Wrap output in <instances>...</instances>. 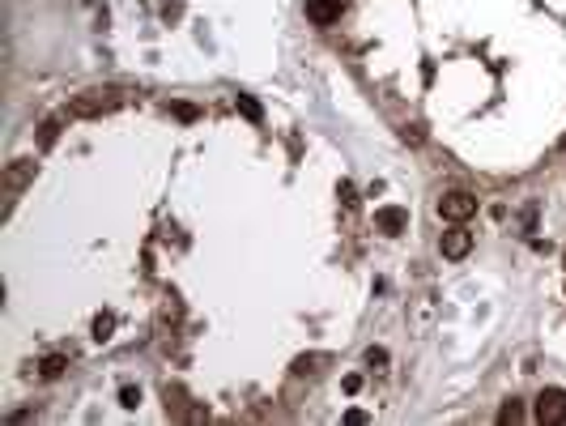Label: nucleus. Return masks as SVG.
Instances as JSON below:
<instances>
[{"mask_svg": "<svg viewBox=\"0 0 566 426\" xmlns=\"http://www.w3.org/2000/svg\"><path fill=\"white\" fill-rule=\"evenodd\" d=\"M119 102H124V90H115V85H107V90H85V94H77V98H72V115L94 119V115L115 111Z\"/></svg>", "mask_w": 566, "mask_h": 426, "instance_id": "f257e3e1", "label": "nucleus"}, {"mask_svg": "<svg viewBox=\"0 0 566 426\" xmlns=\"http://www.w3.org/2000/svg\"><path fill=\"white\" fill-rule=\"evenodd\" d=\"M473 213H477V196L464 192V188H456V192H447V196L439 201V218H443V222H469Z\"/></svg>", "mask_w": 566, "mask_h": 426, "instance_id": "f03ea898", "label": "nucleus"}, {"mask_svg": "<svg viewBox=\"0 0 566 426\" xmlns=\"http://www.w3.org/2000/svg\"><path fill=\"white\" fill-rule=\"evenodd\" d=\"M537 422H566V393L562 388H545L537 397Z\"/></svg>", "mask_w": 566, "mask_h": 426, "instance_id": "7ed1b4c3", "label": "nucleus"}, {"mask_svg": "<svg viewBox=\"0 0 566 426\" xmlns=\"http://www.w3.org/2000/svg\"><path fill=\"white\" fill-rule=\"evenodd\" d=\"M439 247H443V256H447V260H464V256L473 252V230H464V226L456 222V230H443Z\"/></svg>", "mask_w": 566, "mask_h": 426, "instance_id": "20e7f679", "label": "nucleus"}, {"mask_svg": "<svg viewBox=\"0 0 566 426\" xmlns=\"http://www.w3.org/2000/svg\"><path fill=\"white\" fill-rule=\"evenodd\" d=\"M30 179H34V162H30V158H17V162L4 166V192H9V196H17Z\"/></svg>", "mask_w": 566, "mask_h": 426, "instance_id": "39448f33", "label": "nucleus"}, {"mask_svg": "<svg viewBox=\"0 0 566 426\" xmlns=\"http://www.w3.org/2000/svg\"><path fill=\"white\" fill-rule=\"evenodd\" d=\"M375 226H379L383 235H401V230L409 226V213H405L401 205H383V209L375 213Z\"/></svg>", "mask_w": 566, "mask_h": 426, "instance_id": "423d86ee", "label": "nucleus"}, {"mask_svg": "<svg viewBox=\"0 0 566 426\" xmlns=\"http://www.w3.org/2000/svg\"><path fill=\"white\" fill-rule=\"evenodd\" d=\"M341 9H345V0H307V17L315 26H332L341 17Z\"/></svg>", "mask_w": 566, "mask_h": 426, "instance_id": "0eeeda50", "label": "nucleus"}, {"mask_svg": "<svg viewBox=\"0 0 566 426\" xmlns=\"http://www.w3.org/2000/svg\"><path fill=\"white\" fill-rule=\"evenodd\" d=\"M60 128H64V111H60V115H47L43 128H38V149H51V145L60 141Z\"/></svg>", "mask_w": 566, "mask_h": 426, "instance_id": "6e6552de", "label": "nucleus"}, {"mask_svg": "<svg viewBox=\"0 0 566 426\" xmlns=\"http://www.w3.org/2000/svg\"><path fill=\"white\" fill-rule=\"evenodd\" d=\"M324 363H328V354H298L294 376H315V371H324Z\"/></svg>", "mask_w": 566, "mask_h": 426, "instance_id": "1a4fd4ad", "label": "nucleus"}, {"mask_svg": "<svg viewBox=\"0 0 566 426\" xmlns=\"http://www.w3.org/2000/svg\"><path fill=\"white\" fill-rule=\"evenodd\" d=\"M64 367H68V358H64V354H47V358L38 363V376H43V380H60V376H64Z\"/></svg>", "mask_w": 566, "mask_h": 426, "instance_id": "9d476101", "label": "nucleus"}, {"mask_svg": "<svg viewBox=\"0 0 566 426\" xmlns=\"http://www.w3.org/2000/svg\"><path fill=\"white\" fill-rule=\"evenodd\" d=\"M234 107H239V115H247L251 124H260V115H264V111H260V102H256L251 94H234Z\"/></svg>", "mask_w": 566, "mask_h": 426, "instance_id": "9b49d317", "label": "nucleus"}, {"mask_svg": "<svg viewBox=\"0 0 566 426\" xmlns=\"http://www.w3.org/2000/svg\"><path fill=\"white\" fill-rule=\"evenodd\" d=\"M111 329H115V316H111V311H98V316H94V341H107Z\"/></svg>", "mask_w": 566, "mask_h": 426, "instance_id": "f8f14e48", "label": "nucleus"}, {"mask_svg": "<svg viewBox=\"0 0 566 426\" xmlns=\"http://www.w3.org/2000/svg\"><path fill=\"white\" fill-rule=\"evenodd\" d=\"M499 422H503V426L524 422V405H520V401H503V410H499Z\"/></svg>", "mask_w": 566, "mask_h": 426, "instance_id": "ddd939ff", "label": "nucleus"}, {"mask_svg": "<svg viewBox=\"0 0 566 426\" xmlns=\"http://www.w3.org/2000/svg\"><path fill=\"white\" fill-rule=\"evenodd\" d=\"M422 137H426L422 124H401V141H405V145H422Z\"/></svg>", "mask_w": 566, "mask_h": 426, "instance_id": "4468645a", "label": "nucleus"}, {"mask_svg": "<svg viewBox=\"0 0 566 426\" xmlns=\"http://www.w3.org/2000/svg\"><path fill=\"white\" fill-rule=\"evenodd\" d=\"M366 367L383 371V367H388V350H383V346H371V350H366Z\"/></svg>", "mask_w": 566, "mask_h": 426, "instance_id": "2eb2a0df", "label": "nucleus"}, {"mask_svg": "<svg viewBox=\"0 0 566 426\" xmlns=\"http://www.w3.org/2000/svg\"><path fill=\"white\" fill-rule=\"evenodd\" d=\"M170 111H175L179 119H196V115H200V111H196L192 102H170Z\"/></svg>", "mask_w": 566, "mask_h": 426, "instance_id": "dca6fc26", "label": "nucleus"}, {"mask_svg": "<svg viewBox=\"0 0 566 426\" xmlns=\"http://www.w3.org/2000/svg\"><path fill=\"white\" fill-rule=\"evenodd\" d=\"M337 196H341L345 205H358V192H354V183H349V179H341V188H337Z\"/></svg>", "mask_w": 566, "mask_h": 426, "instance_id": "f3484780", "label": "nucleus"}, {"mask_svg": "<svg viewBox=\"0 0 566 426\" xmlns=\"http://www.w3.org/2000/svg\"><path fill=\"white\" fill-rule=\"evenodd\" d=\"M136 401H141L136 388H124V393H119V405H124V410H136Z\"/></svg>", "mask_w": 566, "mask_h": 426, "instance_id": "a211bd4d", "label": "nucleus"}, {"mask_svg": "<svg viewBox=\"0 0 566 426\" xmlns=\"http://www.w3.org/2000/svg\"><path fill=\"white\" fill-rule=\"evenodd\" d=\"M362 388V376H345V393H358Z\"/></svg>", "mask_w": 566, "mask_h": 426, "instance_id": "6ab92c4d", "label": "nucleus"}, {"mask_svg": "<svg viewBox=\"0 0 566 426\" xmlns=\"http://www.w3.org/2000/svg\"><path fill=\"white\" fill-rule=\"evenodd\" d=\"M345 422H354V426H362V422H366V414H362V410H349V414H345Z\"/></svg>", "mask_w": 566, "mask_h": 426, "instance_id": "aec40b11", "label": "nucleus"}]
</instances>
